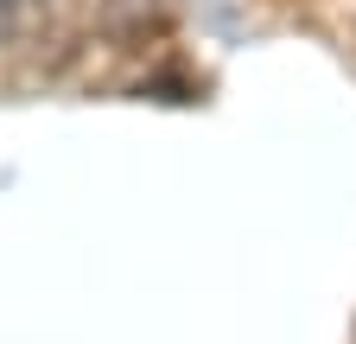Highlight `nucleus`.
<instances>
[{"label": "nucleus", "instance_id": "obj_1", "mask_svg": "<svg viewBox=\"0 0 356 344\" xmlns=\"http://www.w3.org/2000/svg\"><path fill=\"white\" fill-rule=\"evenodd\" d=\"M38 13H44V0H0V38H19Z\"/></svg>", "mask_w": 356, "mask_h": 344}]
</instances>
